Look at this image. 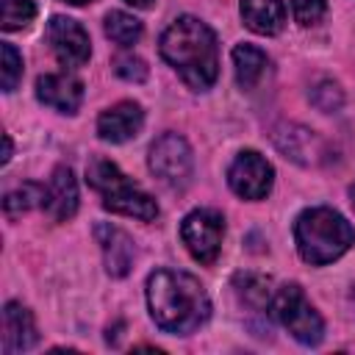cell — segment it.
Listing matches in <instances>:
<instances>
[{
    "label": "cell",
    "mask_w": 355,
    "mask_h": 355,
    "mask_svg": "<svg viewBox=\"0 0 355 355\" xmlns=\"http://www.w3.org/2000/svg\"><path fill=\"white\" fill-rule=\"evenodd\" d=\"M44 197H47V186L42 183H22L17 189H11L3 200V211L6 216L17 219L22 214H28L31 208H44Z\"/></svg>",
    "instance_id": "ac0fdd59"
},
{
    "label": "cell",
    "mask_w": 355,
    "mask_h": 355,
    "mask_svg": "<svg viewBox=\"0 0 355 355\" xmlns=\"http://www.w3.org/2000/svg\"><path fill=\"white\" fill-rule=\"evenodd\" d=\"M161 55L194 92H208L219 75L216 33L191 14L178 17L161 33Z\"/></svg>",
    "instance_id": "7a4b0ae2"
},
{
    "label": "cell",
    "mask_w": 355,
    "mask_h": 355,
    "mask_svg": "<svg viewBox=\"0 0 355 355\" xmlns=\"http://www.w3.org/2000/svg\"><path fill=\"white\" fill-rule=\"evenodd\" d=\"M64 3H69V6H86V3H92V0H64Z\"/></svg>",
    "instance_id": "4316f807"
},
{
    "label": "cell",
    "mask_w": 355,
    "mask_h": 355,
    "mask_svg": "<svg viewBox=\"0 0 355 355\" xmlns=\"http://www.w3.org/2000/svg\"><path fill=\"white\" fill-rule=\"evenodd\" d=\"M349 202H352V208H355V183L349 186Z\"/></svg>",
    "instance_id": "83f0119b"
},
{
    "label": "cell",
    "mask_w": 355,
    "mask_h": 355,
    "mask_svg": "<svg viewBox=\"0 0 355 355\" xmlns=\"http://www.w3.org/2000/svg\"><path fill=\"white\" fill-rule=\"evenodd\" d=\"M3 141H6V150H3V158H0V161H3V164H8V161H11V150H14V147H11V136L6 133V136H3Z\"/></svg>",
    "instance_id": "d4e9b609"
},
{
    "label": "cell",
    "mask_w": 355,
    "mask_h": 355,
    "mask_svg": "<svg viewBox=\"0 0 355 355\" xmlns=\"http://www.w3.org/2000/svg\"><path fill=\"white\" fill-rule=\"evenodd\" d=\"M291 14L297 25L311 28L327 14V0H291Z\"/></svg>",
    "instance_id": "603a6c76"
},
{
    "label": "cell",
    "mask_w": 355,
    "mask_h": 355,
    "mask_svg": "<svg viewBox=\"0 0 355 355\" xmlns=\"http://www.w3.org/2000/svg\"><path fill=\"white\" fill-rule=\"evenodd\" d=\"M114 72L122 80H130V83H144L147 80V64L139 55H116L114 58Z\"/></svg>",
    "instance_id": "cb8c5ba5"
},
{
    "label": "cell",
    "mask_w": 355,
    "mask_h": 355,
    "mask_svg": "<svg viewBox=\"0 0 355 355\" xmlns=\"http://www.w3.org/2000/svg\"><path fill=\"white\" fill-rule=\"evenodd\" d=\"M36 3L33 0H0V25L3 31H22L33 22Z\"/></svg>",
    "instance_id": "ffe728a7"
},
{
    "label": "cell",
    "mask_w": 355,
    "mask_h": 355,
    "mask_svg": "<svg viewBox=\"0 0 355 355\" xmlns=\"http://www.w3.org/2000/svg\"><path fill=\"white\" fill-rule=\"evenodd\" d=\"M311 103H313L319 111H324V114H336V111L344 105V92H341V86H338L336 80L322 78V80H316L313 89H311Z\"/></svg>",
    "instance_id": "44dd1931"
},
{
    "label": "cell",
    "mask_w": 355,
    "mask_h": 355,
    "mask_svg": "<svg viewBox=\"0 0 355 355\" xmlns=\"http://www.w3.org/2000/svg\"><path fill=\"white\" fill-rule=\"evenodd\" d=\"M44 211L55 222H67L78 211V183L69 166H55L50 180H47V197H44Z\"/></svg>",
    "instance_id": "5bb4252c"
},
{
    "label": "cell",
    "mask_w": 355,
    "mask_h": 355,
    "mask_svg": "<svg viewBox=\"0 0 355 355\" xmlns=\"http://www.w3.org/2000/svg\"><path fill=\"white\" fill-rule=\"evenodd\" d=\"M227 183L230 189L241 197V200H263L269 191H272V183H275V169L272 164L255 153V150H241L230 169H227Z\"/></svg>",
    "instance_id": "ba28073f"
},
{
    "label": "cell",
    "mask_w": 355,
    "mask_h": 355,
    "mask_svg": "<svg viewBox=\"0 0 355 355\" xmlns=\"http://www.w3.org/2000/svg\"><path fill=\"white\" fill-rule=\"evenodd\" d=\"M125 3H130L133 8H150L155 0H125Z\"/></svg>",
    "instance_id": "484cf974"
},
{
    "label": "cell",
    "mask_w": 355,
    "mask_h": 355,
    "mask_svg": "<svg viewBox=\"0 0 355 355\" xmlns=\"http://www.w3.org/2000/svg\"><path fill=\"white\" fill-rule=\"evenodd\" d=\"M0 58H3V64H0V83H3V92H14V89L19 86V80H22V55L17 53L14 44L3 42V44H0Z\"/></svg>",
    "instance_id": "7402d4cb"
},
{
    "label": "cell",
    "mask_w": 355,
    "mask_h": 355,
    "mask_svg": "<svg viewBox=\"0 0 355 355\" xmlns=\"http://www.w3.org/2000/svg\"><path fill=\"white\" fill-rule=\"evenodd\" d=\"M147 305L153 322L172 336H189L211 316L202 283L180 269H155L147 277Z\"/></svg>",
    "instance_id": "6da1fadb"
},
{
    "label": "cell",
    "mask_w": 355,
    "mask_h": 355,
    "mask_svg": "<svg viewBox=\"0 0 355 355\" xmlns=\"http://www.w3.org/2000/svg\"><path fill=\"white\" fill-rule=\"evenodd\" d=\"M266 67H269V58H266V53H263L261 47L247 44V42L233 47V72H236L239 89L252 92V89L263 80Z\"/></svg>",
    "instance_id": "2e32d148"
},
{
    "label": "cell",
    "mask_w": 355,
    "mask_h": 355,
    "mask_svg": "<svg viewBox=\"0 0 355 355\" xmlns=\"http://www.w3.org/2000/svg\"><path fill=\"white\" fill-rule=\"evenodd\" d=\"M150 172L169 189H183L191 180L194 172V155L191 147L183 136L178 133H164L150 144V155H147Z\"/></svg>",
    "instance_id": "8992f818"
},
{
    "label": "cell",
    "mask_w": 355,
    "mask_h": 355,
    "mask_svg": "<svg viewBox=\"0 0 355 355\" xmlns=\"http://www.w3.org/2000/svg\"><path fill=\"white\" fill-rule=\"evenodd\" d=\"M44 39H47V44H50V50L61 67H83L92 55L89 33L83 31L80 22H75L69 17H53L47 22Z\"/></svg>",
    "instance_id": "9c48e42d"
},
{
    "label": "cell",
    "mask_w": 355,
    "mask_h": 355,
    "mask_svg": "<svg viewBox=\"0 0 355 355\" xmlns=\"http://www.w3.org/2000/svg\"><path fill=\"white\" fill-rule=\"evenodd\" d=\"M36 97L61 114H75L83 103V83L69 72H47L36 80Z\"/></svg>",
    "instance_id": "8fae6325"
},
{
    "label": "cell",
    "mask_w": 355,
    "mask_h": 355,
    "mask_svg": "<svg viewBox=\"0 0 355 355\" xmlns=\"http://www.w3.org/2000/svg\"><path fill=\"white\" fill-rule=\"evenodd\" d=\"M105 36L119 47H130L141 39V22L128 11H108L105 14Z\"/></svg>",
    "instance_id": "d6986e66"
},
{
    "label": "cell",
    "mask_w": 355,
    "mask_h": 355,
    "mask_svg": "<svg viewBox=\"0 0 355 355\" xmlns=\"http://www.w3.org/2000/svg\"><path fill=\"white\" fill-rule=\"evenodd\" d=\"M294 241L305 263L324 266V263L338 261L355 244V230L338 211L327 205H316V208H305L297 216Z\"/></svg>",
    "instance_id": "3957f363"
},
{
    "label": "cell",
    "mask_w": 355,
    "mask_h": 355,
    "mask_svg": "<svg viewBox=\"0 0 355 355\" xmlns=\"http://www.w3.org/2000/svg\"><path fill=\"white\" fill-rule=\"evenodd\" d=\"M180 239L194 261L211 266L222 252L225 216L214 208H194L180 222Z\"/></svg>",
    "instance_id": "52a82bcc"
},
{
    "label": "cell",
    "mask_w": 355,
    "mask_h": 355,
    "mask_svg": "<svg viewBox=\"0 0 355 355\" xmlns=\"http://www.w3.org/2000/svg\"><path fill=\"white\" fill-rule=\"evenodd\" d=\"M86 183L103 197L105 211H114L122 216H136L141 222H153L158 216L155 200L108 158H92L89 161Z\"/></svg>",
    "instance_id": "277c9868"
},
{
    "label": "cell",
    "mask_w": 355,
    "mask_h": 355,
    "mask_svg": "<svg viewBox=\"0 0 355 355\" xmlns=\"http://www.w3.org/2000/svg\"><path fill=\"white\" fill-rule=\"evenodd\" d=\"M272 316L305 347H316L324 338V322L319 316V311L308 302L305 291L297 283H286L280 288H275L272 297Z\"/></svg>",
    "instance_id": "5b68a950"
},
{
    "label": "cell",
    "mask_w": 355,
    "mask_h": 355,
    "mask_svg": "<svg viewBox=\"0 0 355 355\" xmlns=\"http://www.w3.org/2000/svg\"><path fill=\"white\" fill-rule=\"evenodd\" d=\"M233 288H236V294H239V300L244 305L258 308V311L269 308L272 305V297H275L272 280L263 277V275H255V272H239L233 277Z\"/></svg>",
    "instance_id": "e0dca14e"
},
{
    "label": "cell",
    "mask_w": 355,
    "mask_h": 355,
    "mask_svg": "<svg viewBox=\"0 0 355 355\" xmlns=\"http://www.w3.org/2000/svg\"><path fill=\"white\" fill-rule=\"evenodd\" d=\"M94 236H97V244L103 250V263H105V272L111 277H125L133 266V258H136V247H133V239L111 225V222H97L94 225Z\"/></svg>",
    "instance_id": "30bf717a"
},
{
    "label": "cell",
    "mask_w": 355,
    "mask_h": 355,
    "mask_svg": "<svg viewBox=\"0 0 355 355\" xmlns=\"http://www.w3.org/2000/svg\"><path fill=\"white\" fill-rule=\"evenodd\" d=\"M241 19L252 33L275 36L286 25V6L283 0H241Z\"/></svg>",
    "instance_id": "9a60e30c"
},
{
    "label": "cell",
    "mask_w": 355,
    "mask_h": 355,
    "mask_svg": "<svg viewBox=\"0 0 355 355\" xmlns=\"http://www.w3.org/2000/svg\"><path fill=\"white\" fill-rule=\"evenodd\" d=\"M39 341L33 313L22 302H6L3 308V352H25Z\"/></svg>",
    "instance_id": "4fadbf2b"
},
{
    "label": "cell",
    "mask_w": 355,
    "mask_h": 355,
    "mask_svg": "<svg viewBox=\"0 0 355 355\" xmlns=\"http://www.w3.org/2000/svg\"><path fill=\"white\" fill-rule=\"evenodd\" d=\"M141 125H144V111L133 100H122L97 116V133L103 141H111V144L130 141L141 130Z\"/></svg>",
    "instance_id": "7c38bea8"
}]
</instances>
